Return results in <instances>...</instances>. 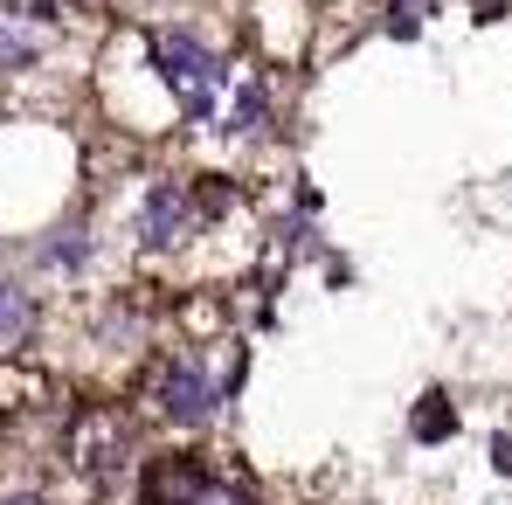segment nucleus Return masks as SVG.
Segmentation results:
<instances>
[{
	"label": "nucleus",
	"mask_w": 512,
	"mask_h": 505,
	"mask_svg": "<svg viewBox=\"0 0 512 505\" xmlns=\"http://www.w3.org/2000/svg\"><path fill=\"white\" fill-rule=\"evenodd\" d=\"M125 402L153 422V429H167V436H215L222 416H229L215 353H208V346H187V339H160V346L132 367Z\"/></svg>",
	"instance_id": "f257e3e1"
},
{
	"label": "nucleus",
	"mask_w": 512,
	"mask_h": 505,
	"mask_svg": "<svg viewBox=\"0 0 512 505\" xmlns=\"http://www.w3.org/2000/svg\"><path fill=\"white\" fill-rule=\"evenodd\" d=\"M194 243H201V222H194V201H187V173L146 167L132 187V256L160 270Z\"/></svg>",
	"instance_id": "f03ea898"
},
{
	"label": "nucleus",
	"mask_w": 512,
	"mask_h": 505,
	"mask_svg": "<svg viewBox=\"0 0 512 505\" xmlns=\"http://www.w3.org/2000/svg\"><path fill=\"white\" fill-rule=\"evenodd\" d=\"M97 263H104V236H97V222L84 208L56 215L49 229H35L21 243V270L35 284H84V277H97Z\"/></svg>",
	"instance_id": "7ed1b4c3"
},
{
	"label": "nucleus",
	"mask_w": 512,
	"mask_h": 505,
	"mask_svg": "<svg viewBox=\"0 0 512 505\" xmlns=\"http://www.w3.org/2000/svg\"><path fill=\"white\" fill-rule=\"evenodd\" d=\"M42 326H49V298H42V284L21 270V250L0 256V360H7V353H35Z\"/></svg>",
	"instance_id": "20e7f679"
},
{
	"label": "nucleus",
	"mask_w": 512,
	"mask_h": 505,
	"mask_svg": "<svg viewBox=\"0 0 512 505\" xmlns=\"http://www.w3.org/2000/svg\"><path fill=\"white\" fill-rule=\"evenodd\" d=\"M457 429H464V416H457V395L429 381L423 395L409 402V443H423V450H436V443H450Z\"/></svg>",
	"instance_id": "39448f33"
},
{
	"label": "nucleus",
	"mask_w": 512,
	"mask_h": 505,
	"mask_svg": "<svg viewBox=\"0 0 512 505\" xmlns=\"http://www.w3.org/2000/svg\"><path fill=\"white\" fill-rule=\"evenodd\" d=\"M194 505H263V485L243 471V457H229V450H222L215 478L201 485V499H194Z\"/></svg>",
	"instance_id": "423d86ee"
},
{
	"label": "nucleus",
	"mask_w": 512,
	"mask_h": 505,
	"mask_svg": "<svg viewBox=\"0 0 512 505\" xmlns=\"http://www.w3.org/2000/svg\"><path fill=\"white\" fill-rule=\"evenodd\" d=\"M429 21H436V0H381V35L395 42H416Z\"/></svg>",
	"instance_id": "0eeeda50"
},
{
	"label": "nucleus",
	"mask_w": 512,
	"mask_h": 505,
	"mask_svg": "<svg viewBox=\"0 0 512 505\" xmlns=\"http://www.w3.org/2000/svg\"><path fill=\"white\" fill-rule=\"evenodd\" d=\"M0 505H63V492L49 478H14V485H0Z\"/></svg>",
	"instance_id": "6e6552de"
},
{
	"label": "nucleus",
	"mask_w": 512,
	"mask_h": 505,
	"mask_svg": "<svg viewBox=\"0 0 512 505\" xmlns=\"http://www.w3.org/2000/svg\"><path fill=\"white\" fill-rule=\"evenodd\" d=\"M492 471H499V478H512V436H506V429L492 436Z\"/></svg>",
	"instance_id": "1a4fd4ad"
},
{
	"label": "nucleus",
	"mask_w": 512,
	"mask_h": 505,
	"mask_svg": "<svg viewBox=\"0 0 512 505\" xmlns=\"http://www.w3.org/2000/svg\"><path fill=\"white\" fill-rule=\"evenodd\" d=\"M97 7H104V14H111V7H118V0H97Z\"/></svg>",
	"instance_id": "9d476101"
}]
</instances>
